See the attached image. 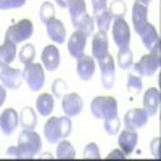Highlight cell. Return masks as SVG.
Segmentation results:
<instances>
[{"label":"cell","mask_w":161,"mask_h":161,"mask_svg":"<svg viewBox=\"0 0 161 161\" xmlns=\"http://www.w3.org/2000/svg\"><path fill=\"white\" fill-rule=\"evenodd\" d=\"M142 87H143L142 76L130 69V73L127 76V90L132 93V95H139V93H142Z\"/></svg>","instance_id":"28"},{"label":"cell","mask_w":161,"mask_h":161,"mask_svg":"<svg viewBox=\"0 0 161 161\" xmlns=\"http://www.w3.org/2000/svg\"><path fill=\"white\" fill-rule=\"evenodd\" d=\"M130 69L140 76H153L159 69V42L150 50V53L143 55L139 63H132Z\"/></svg>","instance_id":"3"},{"label":"cell","mask_w":161,"mask_h":161,"mask_svg":"<svg viewBox=\"0 0 161 161\" xmlns=\"http://www.w3.org/2000/svg\"><path fill=\"white\" fill-rule=\"evenodd\" d=\"M118 143H119V148L123 150L126 155L132 153L136 150V145H137V140H139V136H137V130H130V129H126L123 132H118Z\"/></svg>","instance_id":"19"},{"label":"cell","mask_w":161,"mask_h":161,"mask_svg":"<svg viewBox=\"0 0 161 161\" xmlns=\"http://www.w3.org/2000/svg\"><path fill=\"white\" fill-rule=\"evenodd\" d=\"M0 82L5 89H19L23 82V73L16 68H10L5 66L0 71Z\"/></svg>","instance_id":"11"},{"label":"cell","mask_w":161,"mask_h":161,"mask_svg":"<svg viewBox=\"0 0 161 161\" xmlns=\"http://www.w3.org/2000/svg\"><path fill=\"white\" fill-rule=\"evenodd\" d=\"M116 61H118V66H119L121 69H124V71L130 69V66H132V63H134V55H132L130 48L127 47V48L119 50L118 57H116Z\"/></svg>","instance_id":"29"},{"label":"cell","mask_w":161,"mask_h":161,"mask_svg":"<svg viewBox=\"0 0 161 161\" xmlns=\"http://www.w3.org/2000/svg\"><path fill=\"white\" fill-rule=\"evenodd\" d=\"M34 32V24L31 19H21L16 24H11L5 32V40H11L15 44L24 42Z\"/></svg>","instance_id":"6"},{"label":"cell","mask_w":161,"mask_h":161,"mask_svg":"<svg viewBox=\"0 0 161 161\" xmlns=\"http://www.w3.org/2000/svg\"><path fill=\"white\" fill-rule=\"evenodd\" d=\"M106 159H126V153L123 150H113L108 156H106Z\"/></svg>","instance_id":"40"},{"label":"cell","mask_w":161,"mask_h":161,"mask_svg":"<svg viewBox=\"0 0 161 161\" xmlns=\"http://www.w3.org/2000/svg\"><path fill=\"white\" fill-rule=\"evenodd\" d=\"M66 8L69 10L71 21L87 13V8H86V2H84V0H66Z\"/></svg>","instance_id":"27"},{"label":"cell","mask_w":161,"mask_h":161,"mask_svg":"<svg viewBox=\"0 0 161 161\" xmlns=\"http://www.w3.org/2000/svg\"><path fill=\"white\" fill-rule=\"evenodd\" d=\"M119 127H121V119L118 118V114L113 116V118L105 119V132L108 134V136H116L119 132Z\"/></svg>","instance_id":"34"},{"label":"cell","mask_w":161,"mask_h":161,"mask_svg":"<svg viewBox=\"0 0 161 161\" xmlns=\"http://www.w3.org/2000/svg\"><path fill=\"white\" fill-rule=\"evenodd\" d=\"M147 121H148V114L145 113L143 108H132L124 114V127L137 130L147 124Z\"/></svg>","instance_id":"8"},{"label":"cell","mask_w":161,"mask_h":161,"mask_svg":"<svg viewBox=\"0 0 161 161\" xmlns=\"http://www.w3.org/2000/svg\"><path fill=\"white\" fill-rule=\"evenodd\" d=\"M40 60H42V64L47 71H57L60 66V52L55 45H47L40 55Z\"/></svg>","instance_id":"16"},{"label":"cell","mask_w":161,"mask_h":161,"mask_svg":"<svg viewBox=\"0 0 161 161\" xmlns=\"http://www.w3.org/2000/svg\"><path fill=\"white\" fill-rule=\"evenodd\" d=\"M137 2H140V3H143V5H147V7H148V3L152 2V0H137Z\"/></svg>","instance_id":"44"},{"label":"cell","mask_w":161,"mask_h":161,"mask_svg":"<svg viewBox=\"0 0 161 161\" xmlns=\"http://www.w3.org/2000/svg\"><path fill=\"white\" fill-rule=\"evenodd\" d=\"M73 26L76 28V31H80L82 34H86L89 37L90 34H93V29H95V21H93V18L90 15L86 13V15L73 19Z\"/></svg>","instance_id":"24"},{"label":"cell","mask_w":161,"mask_h":161,"mask_svg":"<svg viewBox=\"0 0 161 161\" xmlns=\"http://www.w3.org/2000/svg\"><path fill=\"white\" fill-rule=\"evenodd\" d=\"M150 150H152V155H153L155 158L159 156V137H156V139L152 140V143H150Z\"/></svg>","instance_id":"39"},{"label":"cell","mask_w":161,"mask_h":161,"mask_svg":"<svg viewBox=\"0 0 161 161\" xmlns=\"http://www.w3.org/2000/svg\"><path fill=\"white\" fill-rule=\"evenodd\" d=\"M92 8L95 13L106 10V0H92Z\"/></svg>","instance_id":"38"},{"label":"cell","mask_w":161,"mask_h":161,"mask_svg":"<svg viewBox=\"0 0 161 161\" xmlns=\"http://www.w3.org/2000/svg\"><path fill=\"white\" fill-rule=\"evenodd\" d=\"M87 45V36L82 34L80 31H74L73 36L68 40V52L69 55L76 60H79L80 57H84V50Z\"/></svg>","instance_id":"13"},{"label":"cell","mask_w":161,"mask_h":161,"mask_svg":"<svg viewBox=\"0 0 161 161\" xmlns=\"http://www.w3.org/2000/svg\"><path fill=\"white\" fill-rule=\"evenodd\" d=\"M159 108V90L156 87H150L143 93V110L150 116H155Z\"/></svg>","instance_id":"18"},{"label":"cell","mask_w":161,"mask_h":161,"mask_svg":"<svg viewBox=\"0 0 161 161\" xmlns=\"http://www.w3.org/2000/svg\"><path fill=\"white\" fill-rule=\"evenodd\" d=\"M16 44L11 42V40H5V42L0 45V68H5L8 66L16 57Z\"/></svg>","instance_id":"22"},{"label":"cell","mask_w":161,"mask_h":161,"mask_svg":"<svg viewBox=\"0 0 161 161\" xmlns=\"http://www.w3.org/2000/svg\"><path fill=\"white\" fill-rule=\"evenodd\" d=\"M18 159H31L42 150V139L32 129H23L18 137Z\"/></svg>","instance_id":"2"},{"label":"cell","mask_w":161,"mask_h":161,"mask_svg":"<svg viewBox=\"0 0 161 161\" xmlns=\"http://www.w3.org/2000/svg\"><path fill=\"white\" fill-rule=\"evenodd\" d=\"M19 124L23 129H36V124H37V116H36V111L31 108V106H24L19 113Z\"/></svg>","instance_id":"25"},{"label":"cell","mask_w":161,"mask_h":161,"mask_svg":"<svg viewBox=\"0 0 161 161\" xmlns=\"http://www.w3.org/2000/svg\"><path fill=\"white\" fill-rule=\"evenodd\" d=\"M95 23L98 26V29L103 31V32H108L111 29V24H113V16L108 10H103V11H98L97 13V18H95Z\"/></svg>","instance_id":"30"},{"label":"cell","mask_w":161,"mask_h":161,"mask_svg":"<svg viewBox=\"0 0 161 161\" xmlns=\"http://www.w3.org/2000/svg\"><path fill=\"white\" fill-rule=\"evenodd\" d=\"M7 155L10 158H18V147H10V148L7 150Z\"/></svg>","instance_id":"42"},{"label":"cell","mask_w":161,"mask_h":161,"mask_svg":"<svg viewBox=\"0 0 161 161\" xmlns=\"http://www.w3.org/2000/svg\"><path fill=\"white\" fill-rule=\"evenodd\" d=\"M95 60L92 57H80L77 60V64H76V73L79 76V79L82 80H90L95 74Z\"/></svg>","instance_id":"17"},{"label":"cell","mask_w":161,"mask_h":161,"mask_svg":"<svg viewBox=\"0 0 161 161\" xmlns=\"http://www.w3.org/2000/svg\"><path fill=\"white\" fill-rule=\"evenodd\" d=\"M47 34L48 37L53 40L55 44H64V39H66V28H64V24L57 19V18H53L50 19L47 24Z\"/></svg>","instance_id":"20"},{"label":"cell","mask_w":161,"mask_h":161,"mask_svg":"<svg viewBox=\"0 0 161 161\" xmlns=\"http://www.w3.org/2000/svg\"><path fill=\"white\" fill-rule=\"evenodd\" d=\"M84 158H86V159H100V158H102L97 143H89V145H86V148H84Z\"/></svg>","instance_id":"36"},{"label":"cell","mask_w":161,"mask_h":161,"mask_svg":"<svg viewBox=\"0 0 161 161\" xmlns=\"http://www.w3.org/2000/svg\"><path fill=\"white\" fill-rule=\"evenodd\" d=\"M61 108L64 111L66 116H77L84 108V102L82 97L77 93H66L63 95V102H61Z\"/></svg>","instance_id":"12"},{"label":"cell","mask_w":161,"mask_h":161,"mask_svg":"<svg viewBox=\"0 0 161 161\" xmlns=\"http://www.w3.org/2000/svg\"><path fill=\"white\" fill-rule=\"evenodd\" d=\"M92 116L97 119H108L118 114V102L114 97H95L90 105Z\"/></svg>","instance_id":"4"},{"label":"cell","mask_w":161,"mask_h":161,"mask_svg":"<svg viewBox=\"0 0 161 161\" xmlns=\"http://www.w3.org/2000/svg\"><path fill=\"white\" fill-rule=\"evenodd\" d=\"M66 92H68V86L63 79H55L52 84V93L53 97L57 98H63V95H66Z\"/></svg>","instance_id":"35"},{"label":"cell","mask_w":161,"mask_h":161,"mask_svg":"<svg viewBox=\"0 0 161 161\" xmlns=\"http://www.w3.org/2000/svg\"><path fill=\"white\" fill-rule=\"evenodd\" d=\"M111 16H113V21L118 19V18H124L126 15V3L123 2V0H114V2L110 5V10Z\"/></svg>","instance_id":"33"},{"label":"cell","mask_w":161,"mask_h":161,"mask_svg":"<svg viewBox=\"0 0 161 161\" xmlns=\"http://www.w3.org/2000/svg\"><path fill=\"white\" fill-rule=\"evenodd\" d=\"M40 21H42L44 24H47L50 19L55 18V7H53L50 2H44L42 5H40Z\"/></svg>","instance_id":"32"},{"label":"cell","mask_w":161,"mask_h":161,"mask_svg":"<svg viewBox=\"0 0 161 161\" xmlns=\"http://www.w3.org/2000/svg\"><path fill=\"white\" fill-rule=\"evenodd\" d=\"M57 158L58 159H74L76 158V150H74V147L71 145V142H68L66 139L58 142Z\"/></svg>","instance_id":"26"},{"label":"cell","mask_w":161,"mask_h":161,"mask_svg":"<svg viewBox=\"0 0 161 161\" xmlns=\"http://www.w3.org/2000/svg\"><path fill=\"white\" fill-rule=\"evenodd\" d=\"M100 64V73H102V84L106 90L113 89L114 86V60L111 55H106L102 61H98Z\"/></svg>","instance_id":"9"},{"label":"cell","mask_w":161,"mask_h":161,"mask_svg":"<svg viewBox=\"0 0 161 161\" xmlns=\"http://www.w3.org/2000/svg\"><path fill=\"white\" fill-rule=\"evenodd\" d=\"M147 18H148V7L136 0V3L132 5V26H134V31L137 34L143 29V26L148 23Z\"/></svg>","instance_id":"15"},{"label":"cell","mask_w":161,"mask_h":161,"mask_svg":"<svg viewBox=\"0 0 161 161\" xmlns=\"http://www.w3.org/2000/svg\"><path fill=\"white\" fill-rule=\"evenodd\" d=\"M108 53V37H106V32L98 31L97 34H93L92 39V58L102 61Z\"/></svg>","instance_id":"10"},{"label":"cell","mask_w":161,"mask_h":161,"mask_svg":"<svg viewBox=\"0 0 161 161\" xmlns=\"http://www.w3.org/2000/svg\"><path fill=\"white\" fill-rule=\"evenodd\" d=\"M18 124H19V116L13 108H8L0 114V130L5 136H11L16 130Z\"/></svg>","instance_id":"14"},{"label":"cell","mask_w":161,"mask_h":161,"mask_svg":"<svg viewBox=\"0 0 161 161\" xmlns=\"http://www.w3.org/2000/svg\"><path fill=\"white\" fill-rule=\"evenodd\" d=\"M140 39H142V44L145 45V48H148L152 50L158 42H159V37H158V31L155 29V26L150 24V23H147L143 26V29L139 32Z\"/></svg>","instance_id":"21"},{"label":"cell","mask_w":161,"mask_h":161,"mask_svg":"<svg viewBox=\"0 0 161 161\" xmlns=\"http://www.w3.org/2000/svg\"><path fill=\"white\" fill-rule=\"evenodd\" d=\"M73 124L69 116H53L47 119V123L44 126V136L48 143H58L60 140L66 139L71 134Z\"/></svg>","instance_id":"1"},{"label":"cell","mask_w":161,"mask_h":161,"mask_svg":"<svg viewBox=\"0 0 161 161\" xmlns=\"http://www.w3.org/2000/svg\"><path fill=\"white\" fill-rule=\"evenodd\" d=\"M18 57H19V61L23 64H29L34 61V57H36V48L32 44H26L19 52H18Z\"/></svg>","instance_id":"31"},{"label":"cell","mask_w":161,"mask_h":161,"mask_svg":"<svg viewBox=\"0 0 161 161\" xmlns=\"http://www.w3.org/2000/svg\"><path fill=\"white\" fill-rule=\"evenodd\" d=\"M5 100H7V90L2 84H0V106L5 103Z\"/></svg>","instance_id":"41"},{"label":"cell","mask_w":161,"mask_h":161,"mask_svg":"<svg viewBox=\"0 0 161 161\" xmlns=\"http://www.w3.org/2000/svg\"><path fill=\"white\" fill-rule=\"evenodd\" d=\"M23 79L26 80L29 90L39 92L45 84V73H44L42 64H37L34 61L29 63V64H26V68L23 71Z\"/></svg>","instance_id":"5"},{"label":"cell","mask_w":161,"mask_h":161,"mask_svg":"<svg viewBox=\"0 0 161 161\" xmlns=\"http://www.w3.org/2000/svg\"><path fill=\"white\" fill-rule=\"evenodd\" d=\"M26 0H0V10H15L21 8Z\"/></svg>","instance_id":"37"},{"label":"cell","mask_w":161,"mask_h":161,"mask_svg":"<svg viewBox=\"0 0 161 161\" xmlns=\"http://www.w3.org/2000/svg\"><path fill=\"white\" fill-rule=\"evenodd\" d=\"M111 31H113V40L119 50L127 48L130 44V28L126 23L124 18H118L111 24Z\"/></svg>","instance_id":"7"},{"label":"cell","mask_w":161,"mask_h":161,"mask_svg":"<svg viewBox=\"0 0 161 161\" xmlns=\"http://www.w3.org/2000/svg\"><path fill=\"white\" fill-rule=\"evenodd\" d=\"M53 108H55V102L50 93H40L36 100V110L40 116H50Z\"/></svg>","instance_id":"23"},{"label":"cell","mask_w":161,"mask_h":161,"mask_svg":"<svg viewBox=\"0 0 161 161\" xmlns=\"http://www.w3.org/2000/svg\"><path fill=\"white\" fill-rule=\"evenodd\" d=\"M39 158H45V159H52L53 156H52V153H48V152H45V153H42Z\"/></svg>","instance_id":"43"}]
</instances>
